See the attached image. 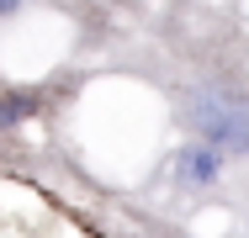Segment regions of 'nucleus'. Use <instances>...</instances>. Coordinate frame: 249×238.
<instances>
[{
	"instance_id": "obj_3",
	"label": "nucleus",
	"mask_w": 249,
	"mask_h": 238,
	"mask_svg": "<svg viewBox=\"0 0 249 238\" xmlns=\"http://www.w3.org/2000/svg\"><path fill=\"white\" fill-rule=\"evenodd\" d=\"M37 111V101L32 95H0V127H16V122H27Z\"/></svg>"
},
{
	"instance_id": "obj_4",
	"label": "nucleus",
	"mask_w": 249,
	"mask_h": 238,
	"mask_svg": "<svg viewBox=\"0 0 249 238\" xmlns=\"http://www.w3.org/2000/svg\"><path fill=\"white\" fill-rule=\"evenodd\" d=\"M21 5H27V0H0V16H16Z\"/></svg>"
},
{
	"instance_id": "obj_2",
	"label": "nucleus",
	"mask_w": 249,
	"mask_h": 238,
	"mask_svg": "<svg viewBox=\"0 0 249 238\" xmlns=\"http://www.w3.org/2000/svg\"><path fill=\"white\" fill-rule=\"evenodd\" d=\"M217 175H223V148H217V143L196 138V143H186V148L175 153V180L186 190H207Z\"/></svg>"
},
{
	"instance_id": "obj_1",
	"label": "nucleus",
	"mask_w": 249,
	"mask_h": 238,
	"mask_svg": "<svg viewBox=\"0 0 249 238\" xmlns=\"http://www.w3.org/2000/svg\"><path fill=\"white\" fill-rule=\"evenodd\" d=\"M180 117L196 138L217 143V148H233V153H249V106L233 101L223 90H191L180 101Z\"/></svg>"
}]
</instances>
